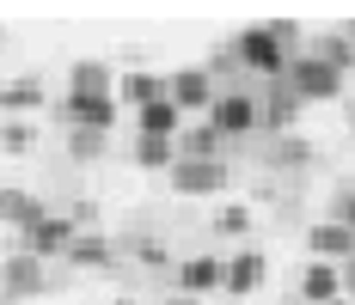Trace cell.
I'll use <instances>...</instances> for the list:
<instances>
[{
    "mask_svg": "<svg viewBox=\"0 0 355 305\" xmlns=\"http://www.w3.org/2000/svg\"><path fill=\"white\" fill-rule=\"evenodd\" d=\"M209 129L220 140L251 135V129H257V98H251V92H227V98H214L209 104Z\"/></svg>",
    "mask_w": 355,
    "mask_h": 305,
    "instance_id": "277c9868",
    "label": "cell"
},
{
    "mask_svg": "<svg viewBox=\"0 0 355 305\" xmlns=\"http://www.w3.org/2000/svg\"><path fill=\"white\" fill-rule=\"evenodd\" d=\"M0 220H6L19 238H25L31 226H43V220H49V207L37 202L31 190H19V183H12V190H0Z\"/></svg>",
    "mask_w": 355,
    "mask_h": 305,
    "instance_id": "7c38bea8",
    "label": "cell"
},
{
    "mask_svg": "<svg viewBox=\"0 0 355 305\" xmlns=\"http://www.w3.org/2000/svg\"><path fill=\"white\" fill-rule=\"evenodd\" d=\"M166 183H172L178 196H220L227 183H233V171L220 165V159H178L166 171Z\"/></svg>",
    "mask_w": 355,
    "mask_h": 305,
    "instance_id": "3957f363",
    "label": "cell"
},
{
    "mask_svg": "<svg viewBox=\"0 0 355 305\" xmlns=\"http://www.w3.org/2000/svg\"><path fill=\"white\" fill-rule=\"evenodd\" d=\"M306 55H319L324 68H337V73H343V80H349V73H355V43H349V37H343V31H324L319 43L306 49Z\"/></svg>",
    "mask_w": 355,
    "mask_h": 305,
    "instance_id": "ffe728a7",
    "label": "cell"
},
{
    "mask_svg": "<svg viewBox=\"0 0 355 305\" xmlns=\"http://www.w3.org/2000/svg\"><path fill=\"white\" fill-rule=\"evenodd\" d=\"M355 257V232L343 220H319L306 226V263H349Z\"/></svg>",
    "mask_w": 355,
    "mask_h": 305,
    "instance_id": "8992f818",
    "label": "cell"
},
{
    "mask_svg": "<svg viewBox=\"0 0 355 305\" xmlns=\"http://www.w3.org/2000/svg\"><path fill=\"white\" fill-rule=\"evenodd\" d=\"M135 129H141V140H178V129H184V110H178L172 98L141 104V110H135Z\"/></svg>",
    "mask_w": 355,
    "mask_h": 305,
    "instance_id": "4fadbf2b",
    "label": "cell"
},
{
    "mask_svg": "<svg viewBox=\"0 0 355 305\" xmlns=\"http://www.w3.org/2000/svg\"><path fill=\"white\" fill-rule=\"evenodd\" d=\"M0 287H6V299H31V293H43L49 287V269L37 263V257H6V269H0Z\"/></svg>",
    "mask_w": 355,
    "mask_h": 305,
    "instance_id": "8fae6325",
    "label": "cell"
},
{
    "mask_svg": "<svg viewBox=\"0 0 355 305\" xmlns=\"http://www.w3.org/2000/svg\"><path fill=\"white\" fill-rule=\"evenodd\" d=\"M0 49H6V31H0Z\"/></svg>",
    "mask_w": 355,
    "mask_h": 305,
    "instance_id": "836d02e7",
    "label": "cell"
},
{
    "mask_svg": "<svg viewBox=\"0 0 355 305\" xmlns=\"http://www.w3.org/2000/svg\"><path fill=\"white\" fill-rule=\"evenodd\" d=\"M178 159H220V135H214L209 122L178 129Z\"/></svg>",
    "mask_w": 355,
    "mask_h": 305,
    "instance_id": "44dd1931",
    "label": "cell"
},
{
    "mask_svg": "<svg viewBox=\"0 0 355 305\" xmlns=\"http://www.w3.org/2000/svg\"><path fill=\"white\" fill-rule=\"evenodd\" d=\"M276 159H282V165H300V159H313V147H306V140H282Z\"/></svg>",
    "mask_w": 355,
    "mask_h": 305,
    "instance_id": "83f0119b",
    "label": "cell"
},
{
    "mask_svg": "<svg viewBox=\"0 0 355 305\" xmlns=\"http://www.w3.org/2000/svg\"><path fill=\"white\" fill-rule=\"evenodd\" d=\"M62 122L68 129H92V135H110L116 129V92H105V98H62Z\"/></svg>",
    "mask_w": 355,
    "mask_h": 305,
    "instance_id": "ba28073f",
    "label": "cell"
},
{
    "mask_svg": "<svg viewBox=\"0 0 355 305\" xmlns=\"http://www.w3.org/2000/svg\"><path fill=\"white\" fill-rule=\"evenodd\" d=\"M337 275H343V299H355V257H349V263H337Z\"/></svg>",
    "mask_w": 355,
    "mask_h": 305,
    "instance_id": "f1b7e54d",
    "label": "cell"
},
{
    "mask_svg": "<svg viewBox=\"0 0 355 305\" xmlns=\"http://www.w3.org/2000/svg\"><path fill=\"white\" fill-rule=\"evenodd\" d=\"M116 98L129 104V110H141V104H159V98H166V73H123Z\"/></svg>",
    "mask_w": 355,
    "mask_h": 305,
    "instance_id": "d6986e66",
    "label": "cell"
},
{
    "mask_svg": "<svg viewBox=\"0 0 355 305\" xmlns=\"http://www.w3.org/2000/svg\"><path fill=\"white\" fill-rule=\"evenodd\" d=\"M37 147V122H0V153H31Z\"/></svg>",
    "mask_w": 355,
    "mask_h": 305,
    "instance_id": "603a6c76",
    "label": "cell"
},
{
    "mask_svg": "<svg viewBox=\"0 0 355 305\" xmlns=\"http://www.w3.org/2000/svg\"><path fill=\"white\" fill-rule=\"evenodd\" d=\"M294 116H300V98L288 92V80L263 86V104H257V122H263V129H294Z\"/></svg>",
    "mask_w": 355,
    "mask_h": 305,
    "instance_id": "9a60e30c",
    "label": "cell"
},
{
    "mask_svg": "<svg viewBox=\"0 0 355 305\" xmlns=\"http://www.w3.org/2000/svg\"><path fill=\"white\" fill-rule=\"evenodd\" d=\"M49 104V86L25 73V80H0V110H43Z\"/></svg>",
    "mask_w": 355,
    "mask_h": 305,
    "instance_id": "ac0fdd59",
    "label": "cell"
},
{
    "mask_svg": "<svg viewBox=\"0 0 355 305\" xmlns=\"http://www.w3.org/2000/svg\"><path fill=\"white\" fill-rule=\"evenodd\" d=\"M214 226H220L227 238H245V232H251V207H245V202H220Z\"/></svg>",
    "mask_w": 355,
    "mask_h": 305,
    "instance_id": "cb8c5ba5",
    "label": "cell"
},
{
    "mask_svg": "<svg viewBox=\"0 0 355 305\" xmlns=\"http://www.w3.org/2000/svg\"><path fill=\"white\" fill-rule=\"evenodd\" d=\"M159 305H202V299H184V293H178V299H159Z\"/></svg>",
    "mask_w": 355,
    "mask_h": 305,
    "instance_id": "4dcf8cb0",
    "label": "cell"
},
{
    "mask_svg": "<svg viewBox=\"0 0 355 305\" xmlns=\"http://www.w3.org/2000/svg\"><path fill=\"white\" fill-rule=\"evenodd\" d=\"M105 92H116L105 62L86 55V62H73V68H68V98H105Z\"/></svg>",
    "mask_w": 355,
    "mask_h": 305,
    "instance_id": "e0dca14e",
    "label": "cell"
},
{
    "mask_svg": "<svg viewBox=\"0 0 355 305\" xmlns=\"http://www.w3.org/2000/svg\"><path fill=\"white\" fill-rule=\"evenodd\" d=\"M220 281H227V263H220V257H184V263H178V287H184V299L220 293Z\"/></svg>",
    "mask_w": 355,
    "mask_h": 305,
    "instance_id": "9c48e42d",
    "label": "cell"
},
{
    "mask_svg": "<svg viewBox=\"0 0 355 305\" xmlns=\"http://www.w3.org/2000/svg\"><path fill=\"white\" fill-rule=\"evenodd\" d=\"M110 305H141V299H110Z\"/></svg>",
    "mask_w": 355,
    "mask_h": 305,
    "instance_id": "1f68e13d",
    "label": "cell"
},
{
    "mask_svg": "<svg viewBox=\"0 0 355 305\" xmlns=\"http://www.w3.org/2000/svg\"><path fill=\"white\" fill-rule=\"evenodd\" d=\"M263 281H270V257H263V250H239V257L227 263V281H220V293L245 299V293H257Z\"/></svg>",
    "mask_w": 355,
    "mask_h": 305,
    "instance_id": "30bf717a",
    "label": "cell"
},
{
    "mask_svg": "<svg viewBox=\"0 0 355 305\" xmlns=\"http://www.w3.org/2000/svg\"><path fill=\"white\" fill-rule=\"evenodd\" d=\"M68 153H73V159H98V153H105V135H92V129H68Z\"/></svg>",
    "mask_w": 355,
    "mask_h": 305,
    "instance_id": "d4e9b609",
    "label": "cell"
},
{
    "mask_svg": "<svg viewBox=\"0 0 355 305\" xmlns=\"http://www.w3.org/2000/svg\"><path fill=\"white\" fill-rule=\"evenodd\" d=\"M331 305H355V299H331Z\"/></svg>",
    "mask_w": 355,
    "mask_h": 305,
    "instance_id": "d6a6232c",
    "label": "cell"
},
{
    "mask_svg": "<svg viewBox=\"0 0 355 305\" xmlns=\"http://www.w3.org/2000/svg\"><path fill=\"white\" fill-rule=\"evenodd\" d=\"M233 62L245 73H263V86H276V80H288V62L294 55L270 37V25H245V31L233 37Z\"/></svg>",
    "mask_w": 355,
    "mask_h": 305,
    "instance_id": "6da1fadb",
    "label": "cell"
},
{
    "mask_svg": "<svg viewBox=\"0 0 355 305\" xmlns=\"http://www.w3.org/2000/svg\"><path fill=\"white\" fill-rule=\"evenodd\" d=\"M135 165L141 171H172L178 165V140H135Z\"/></svg>",
    "mask_w": 355,
    "mask_h": 305,
    "instance_id": "7402d4cb",
    "label": "cell"
},
{
    "mask_svg": "<svg viewBox=\"0 0 355 305\" xmlns=\"http://www.w3.org/2000/svg\"><path fill=\"white\" fill-rule=\"evenodd\" d=\"M62 263H68V269H110V263H116V244L98 238V232H80V238L68 244V257H62Z\"/></svg>",
    "mask_w": 355,
    "mask_h": 305,
    "instance_id": "2e32d148",
    "label": "cell"
},
{
    "mask_svg": "<svg viewBox=\"0 0 355 305\" xmlns=\"http://www.w3.org/2000/svg\"><path fill=\"white\" fill-rule=\"evenodd\" d=\"M343 226H349V232H355V196H349V214H343Z\"/></svg>",
    "mask_w": 355,
    "mask_h": 305,
    "instance_id": "f546056e",
    "label": "cell"
},
{
    "mask_svg": "<svg viewBox=\"0 0 355 305\" xmlns=\"http://www.w3.org/2000/svg\"><path fill=\"white\" fill-rule=\"evenodd\" d=\"M166 98L190 116V110H209L214 104V73L209 68H178V73H166Z\"/></svg>",
    "mask_w": 355,
    "mask_h": 305,
    "instance_id": "52a82bcc",
    "label": "cell"
},
{
    "mask_svg": "<svg viewBox=\"0 0 355 305\" xmlns=\"http://www.w3.org/2000/svg\"><path fill=\"white\" fill-rule=\"evenodd\" d=\"M129 250H135V257H141L147 269H172V250H166V244H159V238H135V244H129Z\"/></svg>",
    "mask_w": 355,
    "mask_h": 305,
    "instance_id": "484cf974",
    "label": "cell"
},
{
    "mask_svg": "<svg viewBox=\"0 0 355 305\" xmlns=\"http://www.w3.org/2000/svg\"><path fill=\"white\" fill-rule=\"evenodd\" d=\"M270 37H276L288 55H294V43H300V25H294V19H270Z\"/></svg>",
    "mask_w": 355,
    "mask_h": 305,
    "instance_id": "4316f807",
    "label": "cell"
},
{
    "mask_svg": "<svg viewBox=\"0 0 355 305\" xmlns=\"http://www.w3.org/2000/svg\"><path fill=\"white\" fill-rule=\"evenodd\" d=\"M288 92L300 104H331V98H343V73L324 68L319 55H294L288 62Z\"/></svg>",
    "mask_w": 355,
    "mask_h": 305,
    "instance_id": "7a4b0ae2",
    "label": "cell"
},
{
    "mask_svg": "<svg viewBox=\"0 0 355 305\" xmlns=\"http://www.w3.org/2000/svg\"><path fill=\"white\" fill-rule=\"evenodd\" d=\"M73 238H80V226H73L68 214H49L43 226H31V232H25V257H37V263H55V257H68Z\"/></svg>",
    "mask_w": 355,
    "mask_h": 305,
    "instance_id": "5b68a950",
    "label": "cell"
},
{
    "mask_svg": "<svg viewBox=\"0 0 355 305\" xmlns=\"http://www.w3.org/2000/svg\"><path fill=\"white\" fill-rule=\"evenodd\" d=\"M300 299L306 305L343 299V275H337V263H306V269H300Z\"/></svg>",
    "mask_w": 355,
    "mask_h": 305,
    "instance_id": "5bb4252c",
    "label": "cell"
}]
</instances>
